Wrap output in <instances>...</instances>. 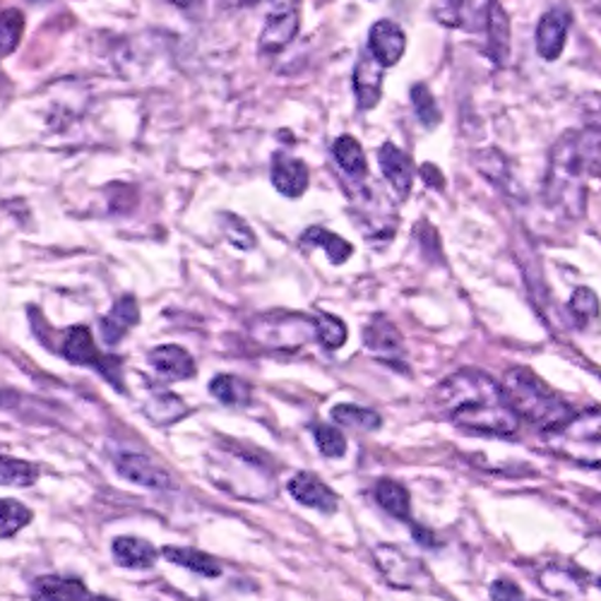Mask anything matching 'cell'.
<instances>
[{"instance_id":"6da1fadb","label":"cell","mask_w":601,"mask_h":601,"mask_svg":"<svg viewBox=\"0 0 601 601\" xmlns=\"http://www.w3.org/2000/svg\"><path fill=\"white\" fill-rule=\"evenodd\" d=\"M431 407L469 436L513 438L520 429L501 380L475 366L459 368L441 380L431 392Z\"/></svg>"},{"instance_id":"7a4b0ae2","label":"cell","mask_w":601,"mask_h":601,"mask_svg":"<svg viewBox=\"0 0 601 601\" xmlns=\"http://www.w3.org/2000/svg\"><path fill=\"white\" fill-rule=\"evenodd\" d=\"M599 135L597 131L566 133L554 152L546 176V198L556 208L578 216L585 210V178L597 174Z\"/></svg>"},{"instance_id":"3957f363","label":"cell","mask_w":601,"mask_h":601,"mask_svg":"<svg viewBox=\"0 0 601 601\" xmlns=\"http://www.w3.org/2000/svg\"><path fill=\"white\" fill-rule=\"evenodd\" d=\"M501 386L517 419H527L532 426L546 433V436H552V433L558 436L575 419L572 407L566 400H560L532 368L517 366L505 370Z\"/></svg>"},{"instance_id":"277c9868","label":"cell","mask_w":601,"mask_h":601,"mask_svg":"<svg viewBox=\"0 0 601 601\" xmlns=\"http://www.w3.org/2000/svg\"><path fill=\"white\" fill-rule=\"evenodd\" d=\"M58 352L63 354V359H68L70 364L87 366L99 370L113 388L123 392V382H121V359L119 356H104L92 340V332L85 325H75L70 330L63 332V342Z\"/></svg>"},{"instance_id":"5b68a950","label":"cell","mask_w":601,"mask_h":601,"mask_svg":"<svg viewBox=\"0 0 601 601\" xmlns=\"http://www.w3.org/2000/svg\"><path fill=\"white\" fill-rule=\"evenodd\" d=\"M251 335L267 344V347H281L291 349L299 344L309 342V337H315L311 315L301 313H270L260 315L251 323Z\"/></svg>"},{"instance_id":"8992f818","label":"cell","mask_w":601,"mask_h":601,"mask_svg":"<svg viewBox=\"0 0 601 601\" xmlns=\"http://www.w3.org/2000/svg\"><path fill=\"white\" fill-rule=\"evenodd\" d=\"M376 560L382 575L388 578V582H392L394 587H402V590H412V587L429 582V572L424 568V563L414 556H409L402 546H392V544L378 546Z\"/></svg>"},{"instance_id":"52a82bcc","label":"cell","mask_w":601,"mask_h":601,"mask_svg":"<svg viewBox=\"0 0 601 601\" xmlns=\"http://www.w3.org/2000/svg\"><path fill=\"white\" fill-rule=\"evenodd\" d=\"M364 344L370 354H376V359H382L392 364L394 368H404L407 349L400 327L394 325L386 315H374L364 327Z\"/></svg>"},{"instance_id":"ba28073f","label":"cell","mask_w":601,"mask_h":601,"mask_svg":"<svg viewBox=\"0 0 601 601\" xmlns=\"http://www.w3.org/2000/svg\"><path fill=\"white\" fill-rule=\"evenodd\" d=\"M301 30V12L297 5H277L270 10L260 34L263 54H281Z\"/></svg>"},{"instance_id":"9c48e42d","label":"cell","mask_w":601,"mask_h":601,"mask_svg":"<svg viewBox=\"0 0 601 601\" xmlns=\"http://www.w3.org/2000/svg\"><path fill=\"white\" fill-rule=\"evenodd\" d=\"M572 27V12L566 5H554L546 10L536 24V51L544 60L560 58Z\"/></svg>"},{"instance_id":"30bf717a","label":"cell","mask_w":601,"mask_h":601,"mask_svg":"<svg viewBox=\"0 0 601 601\" xmlns=\"http://www.w3.org/2000/svg\"><path fill=\"white\" fill-rule=\"evenodd\" d=\"M404 48H407V34L398 22L378 20L374 27H370L366 51L382 70L398 66L400 58L404 56Z\"/></svg>"},{"instance_id":"8fae6325","label":"cell","mask_w":601,"mask_h":601,"mask_svg":"<svg viewBox=\"0 0 601 601\" xmlns=\"http://www.w3.org/2000/svg\"><path fill=\"white\" fill-rule=\"evenodd\" d=\"M113 463H116L119 475L131 483L145 486L152 491H169L171 489V477L169 471H164L155 459H149L143 453H116L113 455Z\"/></svg>"},{"instance_id":"7c38bea8","label":"cell","mask_w":601,"mask_h":601,"mask_svg":"<svg viewBox=\"0 0 601 601\" xmlns=\"http://www.w3.org/2000/svg\"><path fill=\"white\" fill-rule=\"evenodd\" d=\"M287 491L299 505L313 508L325 515L335 513L340 505L337 493L321 477L313 475V471H299V475H293L287 483Z\"/></svg>"},{"instance_id":"4fadbf2b","label":"cell","mask_w":601,"mask_h":601,"mask_svg":"<svg viewBox=\"0 0 601 601\" xmlns=\"http://www.w3.org/2000/svg\"><path fill=\"white\" fill-rule=\"evenodd\" d=\"M270 181L279 196L297 200L309 190L311 171L303 159L287 155V152H275L270 166Z\"/></svg>"},{"instance_id":"5bb4252c","label":"cell","mask_w":601,"mask_h":601,"mask_svg":"<svg viewBox=\"0 0 601 601\" xmlns=\"http://www.w3.org/2000/svg\"><path fill=\"white\" fill-rule=\"evenodd\" d=\"M378 164H380L382 178L390 183L394 196L404 200L414 186V174H416L412 157H409L407 152L400 149L394 143H382L378 149Z\"/></svg>"},{"instance_id":"9a60e30c","label":"cell","mask_w":601,"mask_h":601,"mask_svg":"<svg viewBox=\"0 0 601 601\" xmlns=\"http://www.w3.org/2000/svg\"><path fill=\"white\" fill-rule=\"evenodd\" d=\"M149 366L157 370L164 380H188L196 376V359L181 344H162L147 354Z\"/></svg>"},{"instance_id":"2e32d148","label":"cell","mask_w":601,"mask_h":601,"mask_svg":"<svg viewBox=\"0 0 601 601\" xmlns=\"http://www.w3.org/2000/svg\"><path fill=\"white\" fill-rule=\"evenodd\" d=\"M354 94L361 111H374L382 97V68L370 58L368 51L359 56L354 68Z\"/></svg>"},{"instance_id":"e0dca14e","label":"cell","mask_w":601,"mask_h":601,"mask_svg":"<svg viewBox=\"0 0 601 601\" xmlns=\"http://www.w3.org/2000/svg\"><path fill=\"white\" fill-rule=\"evenodd\" d=\"M137 323H140V305L135 297H127L125 293V297L116 299V303L111 305V311L107 315H101L99 330L109 347H113V344H119L125 337V332L135 327Z\"/></svg>"},{"instance_id":"ac0fdd59","label":"cell","mask_w":601,"mask_h":601,"mask_svg":"<svg viewBox=\"0 0 601 601\" xmlns=\"http://www.w3.org/2000/svg\"><path fill=\"white\" fill-rule=\"evenodd\" d=\"M332 157H335L340 171L347 176L354 186H364L368 176V164L359 140L354 135H340L335 140V145H332Z\"/></svg>"},{"instance_id":"d6986e66","label":"cell","mask_w":601,"mask_h":601,"mask_svg":"<svg viewBox=\"0 0 601 601\" xmlns=\"http://www.w3.org/2000/svg\"><path fill=\"white\" fill-rule=\"evenodd\" d=\"M486 12L489 3H441L436 5V18L450 30L481 32L486 30Z\"/></svg>"},{"instance_id":"ffe728a7","label":"cell","mask_w":601,"mask_h":601,"mask_svg":"<svg viewBox=\"0 0 601 601\" xmlns=\"http://www.w3.org/2000/svg\"><path fill=\"white\" fill-rule=\"evenodd\" d=\"M34 601H89L87 587L80 580L60 578V575H44L32 585Z\"/></svg>"},{"instance_id":"44dd1931","label":"cell","mask_w":601,"mask_h":601,"mask_svg":"<svg viewBox=\"0 0 601 601\" xmlns=\"http://www.w3.org/2000/svg\"><path fill=\"white\" fill-rule=\"evenodd\" d=\"M486 32H489V54L496 68H503L510 56V20L501 3H489L486 12Z\"/></svg>"},{"instance_id":"7402d4cb","label":"cell","mask_w":601,"mask_h":601,"mask_svg":"<svg viewBox=\"0 0 601 601\" xmlns=\"http://www.w3.org/2000/svg\"><path fill=\"white\" fill-rule=\"evenodd\" d=\"M157 556V548L149 542L140 539V536H119V539H113V558H116L123 568L147 570L155 566Z\"/></svg>"},{"instance_id":"603a6c76","label":"cell","mask_w":601,"mask_h":601,"mask_svg":"<svg viewBox=\"0 0 601 601\" xmlns=\"http://www.w3.org/2000/svg\"><path fill=\"white\" fill-rule=\"evenodd\" d=\"M301 243L303 246H313V248H323L327 260L332 265H344L347 263L352 255H354V246L347 241L342 238L340 234L330 232V229L325 226H309L301 236Z\"/></svg>"},{"instance_id":"cb8c5ba5","label":"cell","mask_w":601,"mask_h":601,"mask_svg":"<svg viewBox=\"0 0 601 601\" xmlns=\"http://www.w3.org/2000/svg\"><path fill=\"white\" fill-rule=\"evenodd\" d=\"M162 556L166 560H169V563H176V566H181V568H188V570H193V572L202 575V578H220V575H222L220 563H216L212 556L198 552V548L164 546L162 548Z\"/></svg>"},{"instance_id":"d4e9b609","label":"cell","mask_w":601,"mask_h":601,"mask_svg":"<svg viewBox=\"0 0 601 601\" xmlns=\"http://www.w3.org/2000/svg\"><path fill=\"white\" fill-rule=\"evenodd\" d=\"M376 501L394 520H409L412 515V496L404 483L394 479H380L376 483Z\"/></svg>"},{"instance_id":"484cf974","label":"cell","mask_w":601,"mask_h":601,"mask_svg":"<svg viewBox=\"0 0 601 601\" xmlns=\"http://www.w3.org/2000/svg\"><path fill=\"white\" fill-rule=\"evenodd\" d=\"M210 392L214 394L216 402L226 407H248L253 402V388L251 382L234 374H220L210 380Z\"/></svg>"},{"instance_id":"4316f807","label":"cell","mask_w":601,"mask_h":601,"mask_svg":"<svg viewBox=\"0 0 601 601\" xmlns=\"http://www.w3.org/2000/svg\"><path fill=\"white\" fill-rule=\"evenodd\" d=\"M332 421L342 429L356 431H378L382 426V419L374 409H366L359 404H335L330 412Z\"/></svg>"},{"instance_id":"83f0119b","label":"cell","mask_w":601,"mask_h":601,"mask_svg":"<svg viewBox=\"0 0 601 601\" xmlns=\"http://www.w3.org/2000/svg\"><path fill=\"white\" fill-rule=\"evenodd\" d=\"M188 414V407L181 398H176L169 390H155L149 394V404H147V416L157 424H176Z\"/></svg>"},{"instance_id":"f1b7e54d","label":"cell","mask_w":601,"mask_h":601,"mask_svg":"<svg viewBox=\"0 0 601 601\" xmlns=\"http://www.w3.org/2000/svg\"><path fill=\"white\" fill-rule=\"evenodd\" d=\"M311 321H313L315 340L321 342L323 349L337 352L340 347H344V344H347L349 330H347V323L340 321V318L330 315V313H318V315H311Z\"/></svg>"},{"instance_id":"f546056e","label":"cell","mask_w":601,"mask_h":601,"mask_svg":"<svg viewBox=\"0 0 601 601\" xmlns=\"http://www.w3.org/2000/svg\"><path fill=\"white\" fill-rule=\"evenodd\" d=\"M36 479H40V467L0 453V486H18V489H24V486H34Z\"/></svg>"},{"instance_id":"4dcf8cb0","label":"cell","mask_w":601,"mask_h":601,"mask_svg":"<svg viewBox=\"0 0 601 601\" xmlns=\"http://www.w3.org/2000/svg\"><path fill=\"white\" fill-rule=\"evenodd\" d=\"M32 522V510L15 501V498H0V539H10L22 527Z\"/></svg>"},{"instance_id":"1f68e13d","label":"cell","mask_w":601,"mask_h":601,"mask_svg":"<svg viewBox=\"0 0 601 601\" xmlns=\"http://www.w3.org/2000/svg\"><path fill=\"white\" fill-rule=\"evenodd\" d=\"M24 32V15L18 8L0 12V58L10 56L18 48Z\"/></svg>"},{"instance_id":"d6a6232c","label":"cell","mask_w":601,"mask_h":601,"mask_svg":"<svg viewBox=\"0 0 601 601\" xmlns=\"http://www.w3.org/2000/svg\"><path fill=\"white\" fill-rule=\"evenodd\" d=\"M477 169L489 178V181L498 188H505L510 183V162L503 157V152L498 149H483L475 157Z\"/></svg>"},{"instance_id":"836d02e7","label":"cell","mask_w":601,"mask_h":601,"mask_svg":"<svg viewBox=\"0 0 601 601\" xmlns=\"http://www.w3.org/2000/svg\"><path fill=\"white\" fill-rule=\"evenodd\" d=\"M220 226H222L226 241L232 243L234 248L253 251L255 246H258V238H255L253 229L246 222H243L238 214H232V212L220 214Z\"/></svg>"},{"instance_id":"e575fe53","label":"cell","mask_w":601,"mask_h":601,"mask_svg":"<svg viewBox=\"0 0 601 601\" xmlns=\"http://www.w3.org/2000/svg\"><path fill=\"white\" fill-rule=\"evenodd\" d=\"M412 104H414V111L419 121L424 123L429 131L431 127H436L441 123V109H438V101L436 97H433L431 89L424 85V82H416L412 87Z\"/></svg>"},{"instance_id":"d590c367","label":"cell","mask_w":601,"mask_h":601,"mask_svg":"<svg viewBox=\"0 0 601 601\" xmlns=\"http://www.w3.org/2000/svg\"><path fill=\"white\" fill-rule=\"evenodd\" d=\"M311 431H313L318 450H321L325 457L337 459L347 455V438H344V433L337 426L315 424Z\"/></svg>"},{"instance_id":"8d00e7d4","label":"cell","mask_w":601,"mask_h":601,"mask_svg":"<svg viewBox=\"0 0 601 601\" xmlns=\"http://www.w3.org/2000/svg\"><path fill=\"white\" fill-rule=\"evenodd\" d=\"M597 311H599V301H597V293L592 289L578 287L572 291L570 313H572L575 325H578L580 330L587 327V325H590L592 318H597Z\"/></svg>"},{"instance_id":"74e56055","label":"cell","mask_w":601,"mask_h":601,"mask_svg":"<svg viewBox=\"0 0 601 601\" xmlns=\"http://www.w3.org/2000/svg\"><path fill=\"white\" fill-rule=\"evenodd\" d=\"M491 599L493 601H524V594L515 582L510 580H496L491 585Z\"/></svg>"},{"instance_id":"f35d334b","label":"cell","mask_w":601,"mask_h":601,"mask_svg":"<svg viewBox=\"0 0 601 601\" xmlns=\"http://www.w3.org/2000/svg\"><path fill=\"white\" fill-rule=\"evenodd\" d=\"M419 176L424 178V183L433 190H445V176L441 174L438 166H433L431 162L426 164H421V169H419Z\"/></svg>"},{"instance_id":"ab89813d","label":"cell","mask_w":601,"mask_h":601,"mask_svg":"<svg viewBox=\"0 0 601 601\" xmlns=\"http://www.w3.org/2000/svg\"><path fill=\"white\" fill-rule=\"evenodd\" d=\"M414 539L421 542V544H426V546H433V539H431V534L426 527H416L414 524Z\"/></svg>"},{"instance_id":"60d3db41","label":"cell","mask_w":601,"mask_h":601,"mask_svg":"<svg viewBox=\"0 0 601 601\" xmlns=\"http://www.w3.org/2000/svg\"><path fill=\"white\" fill-rule=\"evenodd\" d=\"M89 601H116V599H111V597H89Z\"/></svg>"},{"instance_id":"b9f144b4","label":"cell","mask_w":601,"mask_h":601,"mask_svg":"<svg viewBox=\"0 0 601 601\" xmlns=\"http://www.w3.org/2000/svg\"><path fill=\"white\" fill-rule=\"evenodd\" d=\"M5 404V398H3V394H0V407H3Z\"/></svg>"}]
</instances>
